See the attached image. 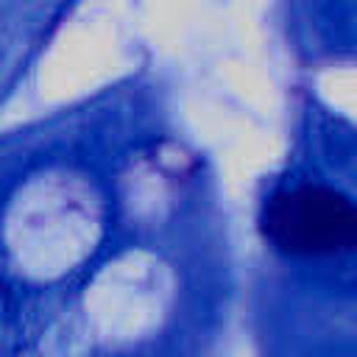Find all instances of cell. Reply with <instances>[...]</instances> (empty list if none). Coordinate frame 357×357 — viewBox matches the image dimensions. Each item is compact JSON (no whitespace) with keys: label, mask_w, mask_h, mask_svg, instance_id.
<instances>
[{"label":"cell","mask_w":357,"mask_h":357,"mask_svg":"<svg viewBox=\"0 0 357 357\" xmlns=\"http://www.w3.org/2000/svg\"><path fill=\"white\" fill-rule=\"evenodd\" d=\"M265 234L290 254L343 251L357 237L351 201L326 187H298L276 192L262 215Z\"/></svg>","instance_id":"6da1fadb"}]
</instances>
